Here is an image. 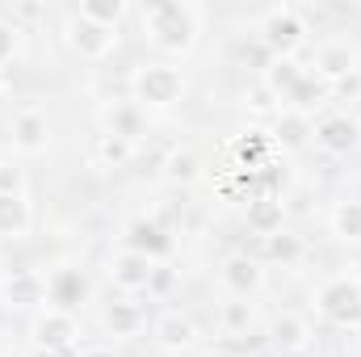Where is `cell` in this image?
Here are the masks:
<instances>
[{"mask_svg": "<svg viewBox=\"0 0 361 357\" xmlns=\"http://www.w3.org/2000/svg\"><path fill=\"white\" fill-rule=\"evenodd\" d=\"M265 341L277 353H302L311 345V324L298 311H277L269 320V328H265Z\"/></svg>", "mask_w": 361, "mask_h": 357, "instance_id": "4fadbf2b", "label": "cell"}, {"mask_svg": "<svg viewBox=\"0 0 361 357\" xmlns=\"http://www.w3.org/2000/svg\"><path fill=\"white\" fill-rule=\"evenodd\" d=\"M223 328H227L231 337H244V332H252V303H244V298H231V303H223Z\"/></svg>", "mask_w": 361, "mask_h": 357, "instance_id": "f1b7e54d", "label": "cell"}, {"mask_svg": "<svg viewBox=\"0 0 361 357\" xmlns=\"http://www.w3.org/2000/svg\"><path fill=\"white\" fill-rule=\"evenodd\" d=\"M156 269H160V261H152V257H143V253H130V248H118V253L105 261L109 282H114L118 290H126V294L147 290L152 277H156Z\"/></svg>", "mask_w": 361, "mask_h": 357, "instance_id": "ba28073f", "label": "cell"}, {"mask_svg": "<svg viewBox=\"0 0 361 357\" xmlns=\"http://www.w3.org/2000/svg\"><path fill=\"white\" fill-rule=\"evenodd\" d=\"M8 89V72H4V68H0V92Z\"/></svg>", "mask_w": 361, "mask_h": 357, "instance_id": "f35d334b", "label": "cell"}, {"mask_svg": "<svg viewBox=\"0 0 361 357\" xmlns=\"http://www.w3.org/2000/svg\"><path fill=\"white\" fill-rule=\"evenodd\" d=\"M89 294H92L89 273H85V269H76V265H63V269H55V273L47 277V303H51L55 311L76 315V311L89 303Z\"/></svg>", "mask_w": 361, "mask_h": 357, "instance_id": "52a82bcc", "label": "cell"}, {"mask_svg": "<svg viewBox=\"0 0 361 357\" xmlns=\"http://www.w3.org/2000/svg\"><path fill=\"white\" fill-rule=\"evenodd\" d=\"M0 282H4V265H0Z\"/></svg>", "mask_w": 361, "mask_h": 357, "instance_id": "ab89813d", "label": "cell"}, {"mask_svg": "<svg viewBox=\"0 0 361 357\" xmlns=\"http://www.w3.org/2000/svg\"><path fill=\"white\" fill-rule=\"evenodd\" d=\"M315 147L319 152H328V156H349V152H357L361 147V122L357 118H349V114H324L319 122H315Z\"/></svg>", "mask_w": 361, "mask_h": 357, "instance_id": "9c48e42d", "label": "cell"}, {"mask_svg": "<svg viewBox=\"0 0 361 357\" xmlns=\"http://www.w3.org/2000/svg\"><path fill=\"white\" fill-rule=\"evenodd\" d=\"M0 315H4V303H0Z\"/></svg>", "mask_w": 361, "mask_h": 357, "instance_id": "60d3db41", "label": "cell"}, {"mask_svg": "<svg viewBox=\"0 0 361 357\" xmlns=\"http://www.w3.org/2000/svg\"><path fill=\"white\" fill-rule=\"evenodd\" d=\"M332 231L349 244H361V198H345L332 206Z\"/></svg>", "mask_w": 361, "mask_h": 357, "instance_id": "d4e9b609", "label": "cell"}, {"mask_svg": "<svg viewBox=\"0 0 361 357\" xmlns=\"http://www.w3.org/2000/svg\"><path fill=\"white\" fill-rule=\"evenodd\" d=\"M197 177H202V160H197L189 147L169 152V160H164V181H169V185H193Z\"/></svg>", "mask_w": 361, "mask_h": 357, "instance_id": "484cf974", "label": "cell"}, {"mask_svg": "<svg viewBox=\"0 0 361 357\" xmlns=\"http://www.w3.org/2000/svg\"><path fill=\"white\" fill-rule=\"evenodd\" d=\"M185 97V72L173 63H143L130 76V101L139 109H173Z\"/></svg>", "mask_w": 361, "mask_h": 357, "instance_id": "3957f363", "label": "cell"}, {"mask_svg": "<svg viewBox=\"0 0 361 357\" xmlns=\"http://www.w3.org/2000/svg\"><path fill=\"white\" fill-rule=\"evenodd\" d=\"M307 34H311L307 30V17L294 4H273V8L261 13V21H257V42L269 51L273 59H294L302 51Z\"/></svg>", "mask_w": 361, "mask_h": 357, "instance_id": "7a4b0ae2", "label": "cell"}, {"mask_svg": "<svg viewBox=\"0 0 361 357\" xmlns=\"http://www.w3.org/2000/svg\"><path fill=\"white\" fill-rule=\"evenodd\" d=\"M8 135H13V147H17L21 156H38V152H47V143H51V122H47L42 109H21V114L13 118Z\"/></svg>", "mask_w": 361, "mask_h": 357, "instance_id": "9a60e30c", "label": "cell"}, {"mask_svg": "<svg viewBox=\"0 0 361 357\" xmlns=\"http://www.w3.org/2000/svg\"><path fill=\"white\" fill-rule=\"evenodd\" d=\"M169 286H173V273L160 265V269H156V277H152V286H147V294H164Z\"/></svg>", "mask_w": 361, "mask_h": 357, "instance_id": "e575fe53", "label": "cell"}, {"mask_svg": "<svg viewBox=\"0 0 361 357\" xmlns=\"http://www.w3.org/2000/svg\"><path fill=\"white\" fill-rule=\"evenodd\" d=\"M30 337H34V349H51V353H76L80 349V320L68 315V311H38L34 324H30Z\"/></svg>", "mask_w": 361, "mask_h": 357, "instance_id": "5b68a950", "label": "cell"}, {"mask_svg": "<svg viewBox=\"0 0 361 357\" xmlns=\"http://www.w3.org/2000/svg\"><path fill=\"white\" fill-rule=\"evenodd\" d=\"M219 277H223V286L235 294V298H252L261 286H265V269L257 257H248V253H231L223 269H219Z\"/></svg>", "mask_w": 361, "mask_h": 357, "instance_id": "5bb4252c", "label": "cell"}, {"mask_svg": "<svg viewBox=\"0 0 361 357\" xmlns=\"http://www.w3.org/2000/svg\"><path fill=\"white\" fill-rule=\"evenodd\" d=\"M25 357H63V353H51V349H30Z\"/></svg>", "mask_w": 361, "mask_h": 357, "instance_id": "8d00e7d4", "label": "cell"}, {"mask_svg": "<svg viewBox=\"0 0 361 357\" xmlns=\"http://www.w3.org/2000/svg\"><path fill=\"white\" fill-rule=\"evenodd\" d=\"M324 101H332V85H324L315 72H307L302 80H298V89L290 92V101H286V109H294V114H302V118H311Z\"/></svg>", "mask_w": 361, "mask_h": 357, "instance_id": "603a6c76", "label": "cell"}, {"mask_svg": "<svg viewBox=\"0 0 361 357\" xmlns=\"http://www.w3.org/2000/svg\"><path fill=\"white\" fill-rule=\"evenodd\" d=\"M130 152H135L130 143L109 139V135H97V160H101V164H109V169H114V164H126V160H130Z\"/></svg>", "mask_w": 361, "mask_h": 357, "instance_id": "4dcf8cb0", "label": "cell"}, {"mask_svg": "<svg viewBox=\"0 0 361 357\" xmlns=\"http://www.w3.org/2000/svg\"><path fill=\"white\" fill-rule=\"evenodd\" d=\"M244 109L257 114V118H277V114H281V101H277L265 85H252V89L244 92Z\"/></svg>", "mask_w": 361, "mask_h": 357, "instance_id": "f546056e", "label": "cell"}, {"mask_svg": "<svg viewBox=\"0 0 361 357\" xmlns=\"http://www.w3.org/2000/svg\"><path fill=\"white\" fill-rule=\"evenodd\" d=\"M315 311L336 328H361V277L353 273L328 277L315 294Z\"/></svg>", "mask_w": 361, "mask_h": 357, "instance_id": "277c9868", "label": "cell"}, {"mask_svg": "<svg viewBox=\"0 0 361 357\" xmlns=\"http://www.w3.org/2000/svg\"><path fill=\"white\" fill-rule=\"evenodd\" d=\"M0 193H25V173L8 160H0Z\"/></svg>", "mask_w": 361, "mask_h": 357, "instance_id": "d6a6232c", "label": "cell"}, {"mask_svg": "<svg viewBox=\"0 0 361 357\" xmlns=\"http://www.w3.org/2000/svg\"><path fill=\"white\" fill-rule=\"evenodd\" d=\"M143 38L164 55H189L202 34V8L189 0H152L139 8Z\"/></svg>", "mask_w": 361, "mask_h": 357, "instance_id": "6da1fadb", "label": "cell"}, {"mask_svg": "<svg viewBox=\"0 0 361 357\" xmlns=\"http://www.w3.org/2000/svg\"><path fill=\"white\" fill-rule=\"evenodd\" d=\"M307 76V68L298 63V59H269V68L261 72V85L281 101V109H286V101H290V92L298 89V80Z\"/></svg>", "mask_w": 361, "mask_h": 357, "instance_id": "7402d4cb", "label": "cell"}, {"mask_svg": "<svg viewBox=\"0 0 361 357\" xmlns=\"http://www.w3.org/2000/svg\"><path fill=\"white\" fill-rule=\"evenodd\" d=\"M101 328H105V337H114V341H130V337L143 332V307L130 303V298H114V303H105V311H101Z\"/></svg>", "mask_w": 361, "mask_h": 357, "instance_id": "e0dca14e", "label": "cell"}, {"mask_svg": "<svg viewBox=\"0 0 361 357\" xmlns=\"http://www.w3.org/2000/svg\"><path fill=\"white\" fill-rule=\"evenodd\" d=\"M34 227V210L25 202V193H0V236L4 240H21Z\"/></svg>", "mask_w": 361, "mask_h": 357, "instance_id": "44dd1931", "label": "cell"}, {"mask_svg": "<svg viewBox=\"0 0 361 357\" xmlns=\"http://www.w3.org/2000/svg\"><path fill=\"white\" fill-rule=\"evenodd\" d=\"M80 17H89L97 25H109V30H118L122 25V17H126V0H80V8H76Z\"/></svg>", "mask_w": 361, "mask_h": 357, "instance_id": "4316f807", "label": "cell"}, {"mask_svg": "<svg viewBox=\"0 0 361 357\" xmlns=\"http://www.w3.org/2000/svg\"><path fill=\"white\" fill-rule=\"evenodd\" d=\"M302 257V240L294 231H273V236H261V257L257 261H273V265H290Z\"/></svg>", "mask_w": 361, "mask_h": 357, "instance_id": "cb8c5ba5", "label": "cell"}, {"mask_svg": "<svg viewBox=\"0 0 361 357\" xmlns=\"http://www.w3.org/2000/svg\"><path fill=\"white\" fill-rule=\"evenodd\" d=\"M156 345L169 349V353L193 349V345H197V324H193L189 315H180V311H164V315L156 320Z\"/></svg>", "mask_w": 361, "mask_h": 357, "instance_id": "d6986e66", "label": "cell"}, {"mask_svg": "<svg viewBox=\"0 0 361 357\" xmlns=\"http://www.w3.org/2000/svg\"><path fill=\"white\" fill-rule=\"evenodd\" d=\"M332 97H361V72L345 76V80H336V85H332Z\"/></svg>", "mask_w": 361, "mask_h": 357, "instance_id": "836d02e7", "label": "cell"}, {"mask_svg": "<svg viewBox=\"0 0 361 357\" xmlns=\"http://www.w3.org/2000/svg\"><path fill=\"white\" fill-rule=\"evenodd\" d=\"M244 223L252 236H273L286 227V206L277 193H252L248 198V210H244Z\"/></svg>", "mask_w": 361, "mask_h": 357, "instance_id": "ac0fdd59", "label": "cell"}, {"mask_svg": "<svg viewBox=\"0 0 361 357\" xmlns=\"http://www.w3.org/2000/svg\"><path fill=\"white\" fill-rule=\"evenodd\" d=\"M101 135L122 139V143H139L147 135V109H139L135 101H109L101 109Z\"/></svg>", "mask_w": 361, "mask_h": 357, "instance_id": "30bf717a", "label": "cell"}, {"mask_svg": "<svg viewBox=\"0 0 361 357\" xmlns=\"http://www.w3.org/2000/svg\"><path fill=\"white\" fill-rule=\"evenodd\" d=\"M63 38H68V47H72V55H80V59H89V63L105 59V55L118 47V30L97 25V21H89V17H80V13L68 17Z\"/></svg>", "mask_w": 361, "mask_h": 357, "instance_id": "8992f818", "label": "cell"}, {"mask_svg": "<svg viewBox=\"0 0 361 357\" xmlns=\"http://www.w3.org/2000/svg\"><path fill=\"white\" fill-rule=\"evenodd\" d=\"M265 147H269V139H265V131H248L244 139H235V156L244 160V169H248V173L265 164Z\"/></svg>", "mask_w": 361, "mask_h": 357, "instance_id": "83f0119b", "label": "cell"}, {"mask_svg": "<svg viewBox=\"0 0 361 357\" xmlns=\"http://www.w3.org/2000/svg\"><path fill=\"white\" fill-rule=\"evenodd\" d=\"M311 135H315V122H311V118H302V114H294V109H281V114L273 118V131H269V139L277 143V147H286V152L307 147V143H311Z\"/></svg>", "mask_w": 361, "mask_h": 357, "instance_id": "ffe728a7", "label": "cell"}, {"mask_svg": "<svg viewBox=\"0 0 361 357\" xmlns=\"http://www.w3.org/2000/svg\"><path fill=\"white\" fill-rule=\"evenodd\" d=\"M76 357H118V353H114V345H80Z\"/></svg>", "mask_w": 361, "mask_h": 357, "instance_id": "d590c367", "label": "cell"}, {"mask_svg": "<svg viewBox=\"0 0 361 357\" xmlns=\"http://www.w3.org/2000/svg\"><path fill=\"white\" fill-rule=\"evenodd\" d=\"M0 303L4 307H21V311H34L47 303V277L38 269H13L4 273L0 282Z\"/></svg>", "mask_w": 361, "mask_h": 357, "instance_id": "8fae6325", "label": "cell"}, {"mask_svg": "<svg viewBox=\"0 0 361 357\" xmlns=\"http://www.w3.org/2000/svg\"><path fill=\"white\" fill-rule=\"evenodd\" d=\"M17 51H21V30H17V21H4V17H0V68H4L8 59H17Z\"/></svg>", "mask_w": 361, "mask_h": 357, "instance_id": "1f68e13d", "label": "cell"}, {"mask_svg": "<svg viewBox=\"0 0 361 357\" xmlns=\"http://www.w3.org/2000/svg\"><path fill=\"white\" fill-rule=\"evenodd\" d=\"M122 240H126L122 248L143 253V257H152V261L173 257V236H169V227L156 223V219H135V223H126V236H122Z\"/></svg>", "mask_w": 361, "mask_h": 357, "instance_id": "7c38bea8", "label": "cell"}, {"mask_svg": "<svg viewBox=\"0 0 361 357\" xmlns=\"http://www.w3.org/2000/svg\"><path fill=\"white\" fill-rule=\"evenodd\" d=\"M361 72V59L357 51L349 47V42H324L319 51H315V76L324 80V85H336V80H345V76H353Z\"/></svg>", "mask_w": 361, "mask_h": 357, "instance_id": "2e32d148", "label": "cell"}, {"mask_svg": "<svg viewBox=\"0 0 361 357\" xmlns=\"http://www.w3.org/2000/svg\"><path fill=\"white\" fill-rule=\"evenodd\" d=\"M197 357H231L227 349H206V353H197Z\"/></svg>", "mask_w": 361, "mask_h": 357, "instance_id": "74e56055", "label": "cell"}]
</instances>
